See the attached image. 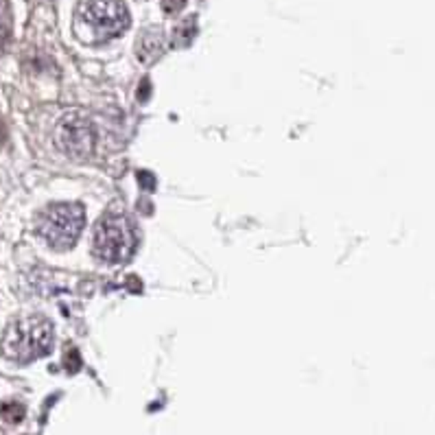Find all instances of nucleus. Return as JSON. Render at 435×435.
Returning a JSON list of instances; mask_svg holds the SVG:
<instances>
[{
	"label": "nucleus",
	"mask_w": 435,
	"mask_h": 435,
	"mask_svg": "<svg viewBox=\"0 0 435 435\" xmlns=\"http://www.w3.org/2000/svg\"><path fill=\"white\" fill-rule=\"evenodd\" d=\"M53 337L50 320L42 315H29L9 324L3 341H0V350L9 361L31 363L53 350Z\"/></svg>",
	"instance_id": "f257e3e1"
},
{
	"label": "nucleus",
	"mask_w": 435,
	"mask_h": 435,
	"mask_svg": "<svg viewBox=\"0 0 435 435\" xmlns=\"http://www.w3.org/2000/svg\"><path fill=\"white\" fill-rule=\"evenodd\" d=\"M138 235L134 223L123 215H106L94 227L92 247L103 263L123 265L134 256Z\"/></svg>",
	"instance_id": "f03ea898"
},
{
	"label": "nucleus",
	"mask_w": 435,
	"mask_h": 435,
	"mask_svg": "<svg viewBox=\"0 0 435 435\" xmlns=\"http://www.w3.org/2000/svg\"><path fill=\"white\" fill-rule=\"evenodd\" d=\"M77 22H81L94 42H108L130 29V11L123 0H81Z\"/></svg>",
	"instance_id": "7ed1b4c3"
},
{
	"label": "nucleus",
	"mask_w": 435,
	"mask_h": 435,
	"mask_svg": "<svg viewBox=\"0 0 435 435\" xmlns=\"http://www.w3.org/2000/svg\"><path fill=\"white\" fill-rule=\"evenodd\" d=\"M86 223V210L79 203H53L38 217V235L53 249H70Z\"/></svg>",
	"instance_id": "20e7f679"
},
{
	"label": "nucleus",
	"mask_w": 435,
	"mask_h": 435,
	"mask_svg": "<svg viewBox=\"0 0 435 435\" xmlns=\"http://www.w3.org/2000/svg\"><path fill=\"white\" fill-rule=\"evenodd\" d=\"M55 138L70 158H88L94 149V127L86 116L66 114L57 125Z\"/></svg>",
	"instance_id": "39448f33"
},
{
	"label": "nucleus",
	"mask_w": 435,
	"mask_h": 435,
	"mask_svg": "<svg viewBox=\"0 0 435 435\" xmlns=\"http://www.w3.org/2000/svg\"><path fill=\"white\" fill-rule=\"evenodd\" d=\"M162 53H164V33L158 29L145 31L138 42V57L145 64H149V62H156Z\"/></svg>",
	"instance_id": "423d86ee"
},
{
	"label": "nucleus",
	"mask_w": 435,
	"mask_h": 435,
	"mask_svg": "<svg viewBox=\"0 0 435 435\" xmlns=\"http://www.w3.org/2000/svg\"><path fill=\"white\" fill-rule=\"evenodd\" d=\"M195 35H197V20H195V18H188V20L180 22V24L175 27V31H173V44L180 46V48H184V46H188V44L193 42Z\"/></svg>",
	"instance_id": "0eeeda50"
},
{
	"label": "nucleus",
	"mask_w": 435,
	"mask_h": 435,
	"mask_svg": "<svg viewBox=\"0 0 435 435\" xmlns=\"http://www.w3.org/2000/svg\"><path fill=\"white\" fill-rule=\"evenodd\" d=\"M0 416L7 422H20L24 418V407L20 402H5L3 409H0Z\"/></svg>",
	"instance_id": "6e6552de"
},
{
	"label": "nucleus",
	"mask_w": 435,
	"mask_h": 435,
	"mask_svg": "<svg viewBox=\"0 0 435 435\" xmlns=\"http://www.w3.org/2000/svg\"><path fill=\"white\" fill-rule=\"evenodd\" d=\"M186 5V0H162V9L166 13H180Z\"/></svg>",
	"instance_id": "1a4fd4ad"
},
{
	"label": "nucleus",
	"mask_w": 435,
	"mask_h": 435,
	"mask_svg": "<svg viewBox=\"0 0 435 435\" xmlns=\"http://www.w3.org/2000/svg\"><path fill=\"white\" fill-rule=\"evenodd\" d=\"M147 90H149V81L145 79V84H142V90H140V101H147Z\"/></svg>",
	"instance_id": "9d476101"
},
{
	"label": "nucleus",
	"mask_w": 435,
	"mask_h": 435,
	"mask_svg": "<svg viewBox=\"0 0 435 435\" xmlns=\"http://www.w3.org/2000/svg\"><path fill=\"white\" fill-rule=\"evenodd\" d=\"M5 138H7V132H5V125H3V120H0V145L5 142Z\"/></svg>",
	"instance_id": "9b49d317"
}]
</instances>
